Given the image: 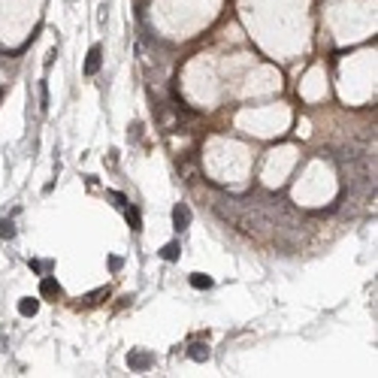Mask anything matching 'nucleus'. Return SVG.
<instances>
[{"instance_id": "nucleus-1", "label": "nucleus", "mask_w": 378, "mask_h": 378, "mask_svg": "<svg viewBox=\"0 0 378 378\" xmlns=\"http://www.w3.org/2000/svg\"><path fill=\"white\" fill-rule=\"evenodd\" d=\"M127 366H130L134 372H145V369L154 366V354H151V351H130V354H127Z\"/></svg>"}, {"instance_id": "nucleus-2", "label": "nucleus", "mask_w": 378, "mask_h": 378, "mask_svg": "<svg viewBox=\"0 0 378 378\" xmlns=\"http://www.w3.org/2000/svg\"><path fill=\"white\" fill-rule=\"evenodd\" d=\"M103 67V49L100 46H91L88 49V58H85V76H97Z\"/></svg>"}, {"instance_id": "nucleus-3", "label": "nucleus", "mask_w": 378, "mask_h": 378, "mask_svg": "<svg viewBox=\"0 0 378 378\" xmlns=\"http://www.w3.org/2000/svg\"><path fill=\"white\" fill-rule=\"evenodd\" d=\"M172 227L175 230H188L191 227V209H188V203H179L172 209Z\"/></svg>"}, {"instance_id": "nucleus-4", "label": "nucleus", "mask_w": 378, "mask_h": 378, "mask_svg": "<svg viewBox=\"0 0 378 378\" xmlns=\"http://www.w3.org/2000/svg\"><path fill=\"white\" fill-rule=\"evenodd\" d=\"M39 294H42V297H61V284H58L52 275H46V278L39 281Z\"/></svg>"}, {"instance_id": "nucleus-5", "label": "nucleus", "mask_w": 378, "mask_h": 378, "mask_svg": "<svg viewBox=\"0 0 378 378\" xmlns=\"http://www.w3.org/2000/svg\"><path fill=\"white\" fill-rule=\"evenodd\" d=\"M36 312H39V300H34V297H25V300L18 303V315H21V318H34Z\"/></svg>"}, {"instance_id": "nucleus-6", "label": "nucleus", "mask_w": 378, "mask_h": 378, "mask_svg": "<svg viewBox=\"0 0 378 378\" xmlns=\"http://www.w3.org/2000/svg\"><path fill=\"white\" fill-rule=\"evenodd\" d=\"M161 257H164L167 263H172V260H179V257H182V245H179V242H167V245L161 248Z\"/></svg>"}, {"instance_id": "nucleus-7", "label": "nucleus", "mask_w": 378, "mask_h": 378, "mask_svg": "<svg viewBox=\"0 0 378 378\" xmlns=\"http://www.w3.org/2000/svg\"><path fill=\"white\" fill-rule=\"evenodd\" d=\"M188 357H191V360H197V363H203V360H209V348H206L203 342L191 345V351H188Z\"/></svg>"}, {"instance_id": "nucleus-8", "label": "nucleus", "mask_w": 378, "mask_h": 378, "mask_svg": "<svg viewBox=\"0 0 378 378\" xmlns=\"http://www.w3.org/2000/svg\"><path fill=\"white\" fill-rule=\"evenodd\" d=\"M191 284H194V287H200V291H209V287H212V278L203 275V273H194V275H191Z\"/></svg>"}, {"instance_id": "nucleus-9", "label": "nucleus", "mask_w": 378, "mask_h": 378, "mask_svg": "<svg viewBox=\"0 0 378 378\" xmlns=\"http://www.w3.org/2000/svg\"><path fill=\"white\" fill-rule=\"evenodd\" d=\"M0 236H3V239H12V236H15L12 221H3V218H0Z\"/></svg>"}, {"instance_id": "nucleus-10", "label": "nucleus", "mask_w": 378, "mask_h": 378, "mask_svg": "<svg viewBox=\"0 0 378 378\" xmlns=\"http://www.w3.org/2000/svg\"><path fill=\"white\" fill-rule=\"evenodd\" d=\"M127 224H130L134 230H139V227H142V224H139V209H137V206L127 209Z\"/></svg>"}, {"instance_id": "nucleus-11", "label": "nucleus", "mask_w": 378, "mask_h": 378, "mask_svg": "<svg viewBox=\"0 0 378 378\" xmlns=\"http://www.w3.org/2000/svg\"><path fill=\"white\" fill-rule=\"evenodd\" d=\"M39 103H42V109L49 106V88H46V82L39 85Z\"/></svg>"}]
</instances>
